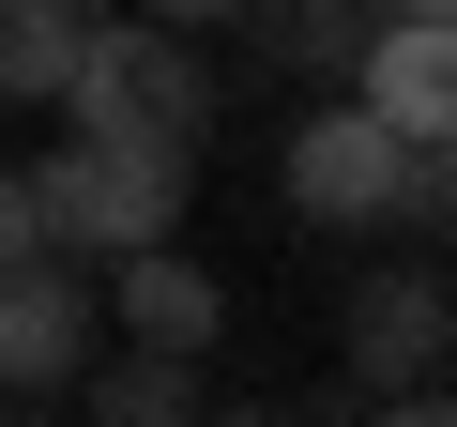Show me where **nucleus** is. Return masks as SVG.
I'll list each match as a JSON object with an SVG mask.
<instances>
[{"label":"nucleus","instance_id":"obj_15","mask_svg":"<svg viewBox=\"0 0 457 427\" xmlns=\"http://www.w3.org/2000/svg\"><path fill=\"white\" fill-rule=\"evenodd\" d=\"M0 427H62V397H0Z\"/></svg>","mask_w":457,"mask_h":427},{"label":"nucleus","instance_id":"obj_16","mask_svg":"<svg viewBox=\"0 0 457 427\" xmlns=\"http://www.w3.org/2000/svg\"><path fill=\"white\" fill-rule=\"evenodd\" d=\"M77 16H107V0H77Z\"/></svg>","mask_w":457,"mask_h":427},{"label":"nucleus","instance_id":"obj_9","mask_svg":"<svg viewBox=\"0 0 457 427\" xmlns=\"http://www.w3.org/2000/svg\"><path fill=\"white\" fill-rule=\"evenodd\" d=\"M77 0H0V107H62V77H77Z\"/></svg>","mask_w":457,"mask_h":427},{"label":"nucleus","instance_id":"obj_1","mask_svg":"<svg viewBox=\"0 0 457 427\" xmlns=\"http://www.w3.org/2000/svg\"><path fill=\"white\" fill-rule=\"evenodd\" d=\"M275 183H290V214L305 230H442V183H457V153L442 138H396L351 77L290 122V153H275Z\"/></svg>","mask_w":457,"mask_h":427},{"label":"nucleus","instance_id":"obj_8","mask_svg":"<svg viewBox=\"0 0 457 427\" xmlns=\"http://www.w3.org/2000/svg\"><path fill=\"white\" fill-rule=\"evenodd\" d=\"M62 397H77V427H198V351H137L122 336V366L92 351Z\"/></svg>","mask_w":457,"mask_h":427},{"label":"nucleus","instance_id":"obj_2","mask_svg":"<svg viewBox=\"0 0 457 427\" xmlns=\"http://www.w3.org/2000/svg\"><path fill=\"white\" fill-rule=\"evenodd\" d=\"M62 107H77V138L198 153V138H213V62H198V31H168V16H92Z\"/></svg>","mask_w":457,"mask_h":427},{"label":"nucleus","instance_id":"obj_12","mask_svg":"<svg viewBox=\"0 0 457 427\" xmlns=\"http://www.w3.org/2000/svg\"><path fill=\"white\" fill-rule=\"evenodd\" d=\"M336 427H457V412H442V381H411V397H336Z\"/></svg>","mask_w":457,"mask_h":427},{"label":"nucleus","instance_id":"obj_13","mask_svg":"<svg viewBox=\"0 0 457 427\" xmlns=\"http://www.w3.org/2000/svg\"><path fill=\"white\" fill-rule=\"evenodd\" d=\"M137 16H168V31H228L245 0H137Z\"/></svg>","mask_w":457,"mask_h":427},{"label":"nucleus","instance_id":"obj_10","mask_svg":"<svg viewBox=\"0 0 457 427\" xmlns=\"http://www.w3.org/2000/svg\"><path fill=\"white\" fill-rule=\"evenodd\" d=\"M245 16H275V46H290L305 77H351L366 31H381V0H245Z\"/></svg>","mask_w":457,"mask_h":427},{"label":"nucleus","instance_id":"obj_11","mask_svg":"<svg viewBox=\"0 0 457 427\" xmlns=\"http://www.w3.org/2000/svg\"><path fill=\"white\" fill-rule=\"evenodd\" d=\"M16 260H62V245H46V214H31V168H0V275H16Z\"/></svg>","mask_w":457,"mask_h":427},{"label":"nucleus","instance_id":"obj_7","mask_svg":"<svg viewBox=\"0 0 457 427\" xmlns=\"http://www.w3.org/2000/svg\"><path fill=\"white\" fill-rule=\"evenodd\" d=\"M92 275H107V306H122L137 351H213V321H228V290L183 260V230H168V245H122V260H92Z\"/></svg>","mask_w":457,"mask_h":427},{"label":"nucleus","instance_id":"obj_5","mask_svg":"<svg viewBox=\"0 0 457 427\" xmlns=\"http://www.w3.org/2000/svg\"><path fill=\"white\" fill-rule=\"evenodd\" d=\"M92 351H107L92 260H16V275H0V397H62Z\"/></svg>","mask_w":457,"mask_h":427},{"label":"nucleus","instance_id":"obj_4","mask_svg":"<svg viewBox=\"0 0 457 427\" xmlns=\"http://www.w3.org/2000/svg\"><path fill=\"white\" fill-rule=\"evenodd\" d=\"M336 366H351V397L442 381V366H457V290H442V260H381V275L351 290V321H336Z\"/></svg>","mask_w":457,"mask_h":427},{"label":"nucleus","instance_id":"obj_3","mask_svg":"<svg viewBox=\"0 0 457 427\" xmlns=\"http://www.w3.org/2000/svg\"><path fill=\"white\" fill-rule=\"evenodd\" d=\"M198 198V153H137V138H62L31 153V214L62 260H122V245H168Z\"/></svg>","mask_w":457,"mask_h":427},{"label":"nucleus","instance_id":"obj_14","mask_svg":"<svg viewBox=\"0 0 457 427\" xmlns=\"http://www.w3.org/2000/svg\"><path fill=\"white\" fill-rule=\"evenodd\" d=\"M198 427H305V412H275V397H245V412H213V397H198Z\"/></svg>","mask_w":457,"mask_h":427},{"label":"nucleus","instance_id":"obj_6","mask_svg":"<svg viewBox=\"0 0 457 427\" xmlns=\"http://www.w3.org/2000/svg\"><path fill=\"white\" fill-rule=\"evenodd\" d=\"M351 92H366L396 138H457V31H442V16H381L366 62H351Z\"/></svg>","mask_w":457,"mask_h":427}]
</instances>
